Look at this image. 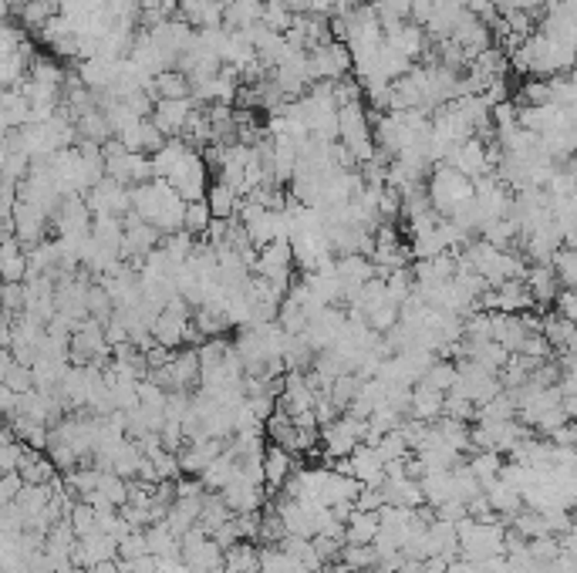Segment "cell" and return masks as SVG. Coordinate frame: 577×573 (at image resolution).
Listing matches in <instances>:
<instances>
[{
    "mask_svg": "<svg viewBox=\"0 0 577 573\" xmlns=\"http://www.w3.org/2000/svg\"><path fill=\"white\" fill-rule=\"evenodd\" d=\"M132 206L139 213L145 223H153L162 237L170 233H179L186 220V199L172 189L166 179H153L145 186H136L132 189Z\"/></svg>",
    "mask_w": 577,
    "mask_h": 573,
    "instance_id": "obj_1",
    "label": "cell"
},
{
    "mask_svg": "<svg viewBox=\"0 0 577 573\" xmlns=\"http://www.w3.org/2000/svg\"><path fill=\"white\" fill-rule=\"evenodd\" d=\"M429 199H433V210L439 213V216H446L450 220L452 213L459 210V206H466L469 199L476 196V186H473V179L469 176H463L459 169L446 166V162H439L433 172H429Z\"/></svg>",
    "mask_w": 577,
    "mask_h": 573,
    "instance_id": "obj_2",
    "label": "cell"
},
{
    "mask_svg": "<svg viewBox=\"0 0 577 573\" xmlns=\"http://www.w3.org/2000/svg\"><path fill=\"white\" fill-rule=\"evenodd\" d=\"M365 432H368V419H358L352 412H345L331 425L321 429V446H324V459L335 462V459H348L354 448L365 442Z\"/></svg>",
    "mask_w": 577,
    "mask_h": 573,
    "instance_id": "obj_3",
    "label": "cell"
},
{
    "mask_svg": "<svg viewBox=\"0 0 577 573\" xmlns=\"http://www.w3.org/2000/svg\"><path fill=\"white\" fill-rule=\"evenodd\" d=\"M294 247L291 239H274L270 247L257 250V260H254V273L257 277H267L270 283H277L284 291L294 287Z\"/></svg>",
    "mask_w": 577,
    "mask_h": 573,
    "instance_id": "obj_4",
    "label": "cell"
},
{
    "mask_svg": "<svg viewBox=\"0 0 577 573\" xmlns=\"http://www.w3.org/2000/svg\"><path fill=\"white\" fill-rule=\"evenodd\" d=\"M71 364H112V344L105 334V324L88 317L71 334Z\"/></svg>",
    "mask_w": 577,
    "mask_h": 573,
    "instance_id": "obj_5",
    "label": "cell"
},
{
    "mask_svg": "<svg viewBox=\"0 0 577 573\" xmlns=\"http://www.w3.org/2000/svg\"><path fill=\"white\" fill-rule=\"evenodd\" d=\"M308 65L314 82H341L354 71V57L345 41H331L308 51Z\"/></svg>",
    "mask_w": 577,
    "mask_h": 573,
    "instance_id": "obj_6",
    "label": "cell"
},
{
    "mask_svg": "<svg viewBox=\"0 0 577 573\" xmlns=\"http://www.w3.org/2000/svg\"><path fill=\"white\" fill-rule=\"evenodd\" d=\"M206 179H210V166L203 162V152L193 149V152H186V159L179 166L172 169V176L166 182H170L186 203H197V199H206V193H210V182Z\"/></svg>",
    "mask_w": 577,
    "mask_h": 573,
    "instance_id": "obj_7",
    "label": "cell"
},
{
    "mask_svg": "<svg viewBox=\"0 0 577 573\" xmlns=\"http://www.w3.org/2000/svg\"><path fill=\"white\" fill-rule=\"evenodd\" d=\"M92 226H95V213L88 206L85 196H65L61 206L55 213V230L61 239H78L85 243L92 237Z\"/></svg>",
    "mask_w": 577,
    "mask_h": 573,
    "instance_id": "obj_8",
    "label": "cell"
},
{
    "mask_svg": "<svg viewBox=\"0 0 577 573\" xmlns=\"http://www.w3.org/2000/svg\"><path fill=\"white\" fill-rule=\"evenodd\" d=\"M162 247V233L153 223H145L139 213L126 216V239H122V260H128L132 266H142V260L153 250Z\"/></svg>",
    "mask_w": 577,
    "mask_h": 573,
    "instance_id": "obj_9",
    "label": "cell"
},
{
    "mask_svg": "<svg viewBox=\"0 0 577 573\" xmlns=\"http://www.w3.org/2000/svg\"><path fill=\"white\" fill-rule=\"evenodd\" d=\"M85 199L95 216H122V220H126L128 213H136V206H132V189L122 186V182L109 179V176H105L92 193H85Z\"/></svg>",
    "mask_w": 577,
    "mask_h": 573,
    "instance_id": "obj_10",
    "label": "cell"
},
{
    "mask_svg": "<svg viewBox=\"0 0 577 573\" xmlns=\"http://www.w3.org/2000/svg\"><path fill=\"white\" fill-rule=\"evenodd\" d=\"M483 310H496V314H523V310H534V297L530 287L523 280H507V283H496L483 294Z\"/></svg>",
    "mask_w": 577,
    "mask_h": 573,
    "instance_id": "obj_11",
    "label": "cell"
},
{
    "mask_svg": "<svg viewBox=\"0 0 577 573\" xmlns=\"http://www.w3.org/2000/svg\"><path fill=\"white\" fill-rule=\"evenodd\" d=\"M335 273L341 280V294H345V308L354 297L362 294V287L379 277V266L372 256H335Z\"/></svg>",
    "mask_w": 577,
    "mask_h": 573,
    "instance_id": "obj_12",
    "label": "cell"
},
{
    "mask_svg": "<svg viewBox=\"0 0 577 573\" xmlns=\"http://www.w3.org/2000/svg\"><path fill=\"white\" fill-rule=\"evenodd\" d=\"M166 371H170V392H189L193 385H199V371H203V364H199V348H176L172 351V361L166 364Z\"/></svg>",
    "mask_w": 577,
    "mask_h": 573,
    "instance_id": "obj_13",
    "label": "cell"
},
{
    "mask_svg": "<svg viewBox=\"0 0 577 573\" xmlns=\"http://www.w3.org/2000/svg\"><path fill=\"white\" fill-rule=\"evenodd\" d=\"M220 496H223L226 506L233 509V517H240V513H257L270 492H267V486H257V482H250L247 475L237 473V479H233Z\"/></svg>",
    "mask_w": 577,
    "mask_h": 573,
    "instance_id": "obj_14",
    "label": "cell"
},
{
    "mask_svg": "<svg viewBox=\"0 0 577 573\" xmlns=\"http://www.w3.org/2000/svg\"><path fill=\"white\" fill-rule=\"evenodd\" d=\"M193 112H197V101L193 99H183V101L162 99V101H155L153 122L162 128V135H166V139H179Z\"/></svg>",
    "mask_w": 577,
    "mask_h": 573,
    "instance_id": "obj_15",
    "label": "cell"
},
{
    "mask_svg": "<svg viewBox=\"0 0 577 573\" xmlns=\"http://www.w3.org/2000/svg\"><path fill=\"white\" fill-rule=\"evenodd\" d=\"M0 273H4V283H24V280L31 277L28 247H24L14 233H4V247H0Z\"/></svg>",
    "mask_w": 577,
    "mask_h": 573,
    "instance_id": "obj_16",
    "label": "cell"
},
{
    "mask_svg": "<svg viewBox=\"0 0 577 573\" xmlns=\"http://www.w3.org/2000/svg\"><path fill=\"white\" fill-rule=\"evenodd\" d=\"M223 452H226V438H203V442H189V446H186L183 452H176V456H179V465H183L186 475H203Z\"/></svg>",
    "mask_w": 577,
    "mask_h": 573,
    "instance_id": "obj_17",
    "label": "cell"
},
{
    "mask_svg": "<svg viewBox=\"0 0 577 573\" xmlns=\"http://www.w3.org/2000/svg\"><path fill=\"white\" fill-rule=\"evenodd\" d=\"M523 283L530 287V297H534L537 308H550V304H557V297H561V280H557L554 264H534L527 270Z\"/></svg>",
    "mask_w": 577,
    "mask_h": 573,
    "instance_id": "obj_18",
    "label": "cell"
},
{
    "mask_svg": "<svg viewBox=\"0 0 577 573\" xmlns=\"http://www.w3.org/2000/svg\"><path fill=\"white\" fill-rule=\"evenodd\" d=\"M264 473H267V492L277 496L284 490V482L294 475V452L270 442L267 452H264Z\"/></svg>",
    "mask_w": 577,
    "mask_h": 573,
    "instance_id": "obj_19",
    "label": "cell"
},
{
    "mask_svg": "<svg viewBox=\"0 0 577 573\" xmlns=\"http://www.w3.org/2000/svg\"><path fill=\"white\" fill-rule=\"evenodd\" d=\"M118 68H122V61H109V57H92V61H82V82L85 88H92L95 95L101 91H112L115 82H118Z\"/></svg>",
    "mask_w": 577,
    "mask_h": 573,
    "instance_id": "obj_20",
    "label": "cell"
},
{
    "mask_svg": "<svg viewBox=\"0 0 577 573\" xmlns=\"http://www.w3.org/2000/svg\"><path fill=\"white\" fill-rule=\"evenodd\" d=\"M442 412H446V392H436L433 385L419 381V385L412 388V415H408V419L436 421L442 419Z\"/></svg>",
    "mask_w": 577,
    "mask_h": 573,
    "instance_id": "obj_21",
    "label": "cell"
},
{
    "mask_svg": "<svg viewBox=\"0 0 577 573\" xmlns=\"http://www.w3.org/2000/svg\"><path fill=\"white\" fill-rule=\"evenodd\" d=\"M0 385L14 388L17 395L34 392V368L17 361L11 348H4V354H0Z\"/></svg>",
    "mask_w": 577,
    "mask_h": 573,
    "instance_id": "obj_22",
    "label": "cell"
},
{
    "mask_svg": "<svg viewBox=\"0 0 577 573\" xmlns=\"http://www.w3.org/2000/svg\"><path fill=\"white\" fill-rule=\"evenodd\" d=\"M385 41L392 44V48H398L406 57H423L425 51H429V44H433V38H429V30L425 28H419V24H402L398 30H392V34H385Z\"/></svg>",
    "mask_w": 577,
    "mask_h": 573,
    "instance_id": "obj_23",
    "label": "cell"
},
{
    "mask_svg": "<svg viewBox=\"0 0 577 573\" xmlns=\"http://www.w3.org/2000/svg\"><path fill=\"white\" fill-rule=\"evenodd\" d=\"M153 99L162 101V99H172V101H183V99H193V82L189 74L179 68H170L162 74H155V84H153Z\"/></svg>",
    "mask_w": 577,
    "mask_h": 573,
    "instance_id": "obj_24",
    "label": "cell"
},
{
    "mask_svg": "<svg viewBox=\"0 0 577 573\" xmlns=\"http://www.w3.org/2000/svg\"><path fill=\"white\" fill-rule=\"evenodd\" d=\"M264 4L267 0H230L223 14V28L230 30H247L264 21Z\"/></svg>",
    "mask_w": 577,
    "mask_h": 573,
    "instance_id": "obj_25",
    "label": "cell"
},
{
    "mask_svg": "<svg viewBox=\"0 0 577 573\" xmlns=\"http://www.w3.org/2000/svg\"><path fill=\"white\" fill-rule=\"evenodd\" d=\"M544 337L550 341L554 351H574V341H577V321L564 317L561 310H550L544 317Z\"/></svg>",
    "mask_w": 577,
    "mask_h": 573,
    "instance_id": "obj_26",
    "label": "cell"
},
{
    "mask_svg": "<svg viewBox=\"0 0 577 573\" xmlns=\"http://www.w3.org/2000/svg\"><path fill=\"white\" fill-rule=\"evenodd\" d=\"M486 499H490L493 513L503 519H513L523 509V492H517L510 482H503V479H496V482L486 486Z\"/></svg>",
    "mask_w": 577,
    "mask_h": 573,
    "instance_id": "obj_27",
    "label": "cell"
},
{
    "mask_svg": "<svg viewBox=\"0 0 577 573\" xmlns=\"http://www.w3.org/2000/svg\"><path fill=\"white\" fill-rule=\"evenodd\" d=\"M379 560H381V553L375 550V543H368V546L348 543L345 546V553H341V560L338 563H331V567H338V570H345V573H368V570H379Z\"/></svg>",
    "mask_w": 577,
    "mask_h": 573,
    "instance_id": "obj_28",
    "label": "cell"
},
{
    "mask_svg": "<svg viewBox=\"0 0 577 573\" xmlns=\"http://www.w3.org/2000/svg\"><path fill=\"white\" fill-rule=\"evenodd\" d=\"M193 324L203 337H226V331H233V321L226 308L220 304H206V308H197L193 310Z\"/></svg>",
    "mask_w": 577,
    "mask_h": 573,
    "instance_id": "obj_29",
    "label": "cell"
},
{
    "mask_svg": "<svg viewBox=\"0 0 577 573\" xmlns=\"http://www.w3.org/2000/svg\"><path fill=\"white\" fill-rule=\"evenodd\" d=\"M314 361H318V348L310 344L308 334L287 337V348H284V364H287V371H310Z\"/></svg>",
    "mask_w": 577,
    "mask_h": 573,
    "instance_id": "obj_30",
    "label": "cell"
},
{
    "mask_svg": "<svg viewBox=\"0 0 577 573\" xmlns=\"http://www.w3.org/2000/svg\"><path fill=\"white\" fill-rule=\"evenodd\" d=\"M379 530H381L379 513L354 509V517L348 519V526H345V540H348V543H354V546H368V543H375Z\"/></svg>",
    "mask_w": 577,
    "mask_h": 573,
    "instance_id": "obj_31",
    "label": "cell"
},
{
    "mask_svg": "<svg viewBox=\"0 0 577 573\" xmlns=\"http://www.w3.org/2000/svg\"><path fill=\"white\" fill-rule=\"evenodd\" d=\"M223 570L226 573H254V570H260V550H257V543H250V540H240V543L230 546V550L223 553Z\"/></svg>",
    "mask_w": 577,
    "mask_h": 573,
    "instance_id": "obj_32",
    "label": "cell"
},
{
    "mask_svg": "<svg viewBox=\"0 0 577 573\" xmlns=\"http://www.w3.org/2000/svg\"><path fill=\"white\" fill-rule=\"evenodd\" d=\"M419 486H423V496L429 506H442L456 499V479H452V469L450 473H429L419 479Z\"/></svg>",
    "mask_w": 577,
    "mask_h": 573,
    "instance_id": "obj_33",
    "label": "cell"
},
{
    "mask_svg": "<svg viewBox=\"0 0 577 573\" xmlns=\"http://www.w3.org/2000/svg\"><path fill=\"white\" fill-rule=\"evenodd\" d=\"M240 193L233 189V186H226V182H213L210 186V193H206V203H210V210H213V216L216 220H233L237 216V210H240Z\"/></svg>",
    "mask_w": 577,
    "mask_h": 573,
    "instance_id": "obj_34",
    "label": "cell"
},
{
    "mask_svg": "<svg viewBox=\"0 0 577 573\" xmlns=\"http://www.w3.org/2000/svg\"><path fill=\"white\" fill-rule=\"evenodd\" d=\"M479 237L486 239V243H493V247H500V250L520 253V247H523V233H520V226H517V220H496V223L486 226Z\"/></svg>",
    "mask_w": 577,
    "mask_h": 573,
    "instance_id": "obj_35",
    "label": "cell"
},
{
    "mask_svg": "<svg viewBox=\"0 0 577 573\" xmlns=\"http://www.w3.org/2000/svg\"><path fill=\"white\" fill-rule=\"evenodd\" d=\"M237 473H240V462L233 459L230 452H223V456L213 462L210 469L199 475V479H203V486H206L210 492H223L226 486H230V482L237 479Z\"/></svg>",
    "mask_w": 577,
    "mask_h": 573,
    "instance_id": "obj_36",
    "label": "cell"
},
{
    "mask_svg": "<svg viewBox=\"0 0 577 573\" xmlns=\"http://www.w3.org/2000/svg\"><path fill=\"white\" fill-rule=\"evenodd\" d=\"M31 82L44 84V88H55V91H65L68 71L61 68L55 57H34V61H31Z\"/></svg>",
    "mask_w": 577,
    "mask_h": 573,
    "instance_id": "obj_37",
    "label": "cell"
},
{
    "mask_svg": "<svg viewBox=\"0 0 577 573\" xmlns=\"http://www.w3.org/2000/svg\"><path fill=\"white\" fill-rule=\"evenodd\" d=\"M142 465H145V448H142V442L128 438L126 446L118 448V456H115L112 473L126 475V479H136V475L142 473Z\"/></svg>",
    "mask_w": 577,
    "mask_h": 573,
    "instance_id": "obj_38",
    "label": "cell"
},
{
    "mask_svg": "<svg viewBox=\"0 0 577 573\" xmlns=\"http://www.w3.org/2000/svg\"><path fill=\"white\" fill-rule=\"evenodd\" d=\"M213 210L206 199H197V203H186V220H183V230L186 233H193V237H206L213 226Z\"/></svg>",
    "mask_w": 577,
    "mask_h": 573,
    "instance_id": "obj_39",
    "label": "cell"
},
{
    "mask_svg": "<svg viewBox=\"0 0 577 573\" xmlns=\"http://www.w3.org/2000/svg\"><path fill=\"white\" fill-rule=\"evenodd\" d=\"M425 385H433L436 392H446L450 395L452 388H456V381H459V364L456 361H450V358H439L429 371H425V378H423Z\"/></svg>",
    "mask_w": 577,
    "mask_h": 573,
    "instance_id": "obj_40",
    "label": "cell"
},
{
    "mask_svg": "<svg viewBox=\"0 0 577 573\" xmlns=\"http://www.w3.org/2000/svg\"><path fill=\"white\" fill-rule=\"evenodd\" d=\"M466 465H469V469H473V475L483 482V490H486L490 482H496V479H500V473H503L500 452H476V456H469V462H466Z\"/></svg>",
    "mask_w": 577,
    "mask_h": 573,
    "instance_id": "obj_41",
    "label": "cell"
},
{
    "mask_svg": "<svg viewBox=\"0 0 577 573\" xmlns=\"http://www.w3.org/2000/svg\"><path fill=\"white\" fill-rule=\"evenodd\" d=\"M71 526H74V533H78V540H85V536H92V533H99V509L92 503H85V499H78V503L71 506Z\"/></svg>",
    "mask_w": 577,
    "mask_h": 573,
    "instance_id": "obj_42",
    "label": "cell"
},
{
    "mask_svg": "<svg viewBox=\"0 0 577 573\" xmlns=\"http://www.w3.org/2000/svg\"><path fill=\"white\" fill-rule=\"evenodd\" d=\"M99 492H105V499L112 506H128V479L126 475L112 473V469H101L99 475Z\"/></svg>",
    "mask_w": 577,
    "mask_h": 573,
    "instance_id": "obj_43",
    "label": "cell"
},
{
    "mask_svg": "<svg viewBox=\"0 0 577 573\" xmlns=\"http://www.w3.org/2000/svg\"><path fill=\"white\" fill-rule=\"evenodd\" d=\"M297 14L284 4V0H267L264 4V24H267L270 30H277V34H287V30L294 28Z\"/></svg>",
    "mask_w": 577,
    "mask_h": 573,
    "instance_id": "obj_44",
    "label": "cell"
},
{
    "mask_svg": "<svg viewBox=\"0 0 577 573\" xmlns=\"http://www.w3.org/2000/svg\"><path fill=\"white\" fill-rule=\"evenodd\" d=\"M385 287H389V297H392L395 304L402 308L408 297L415 294V277H412V270H392L389 277H385Z\"/></svg>",
    "mask_w": 577,
    "mask_h": 573,
    "instance_id": "obj_45",
    "label": "cell"
},
{
    "mask_svg": "<svg viewBox=\"0 0 577 573\" xmlns=\"http://www.w3.org/2000/svg\"><path fill=\"white\" fill-rule=\"evenodd\" d=\"M442 415H450V419H456V421H469V419H476L479 415V408L466 398V395H456V392H450L446 395V412Z\"/></svg>",
    "mask_w": 577,
    "mask_h": 573,
    "instance_id": "obj_46",
    "label": "cell"
},
{
    "mask_svg": "<svg viewBox=\"0 0 577 573\" xmlns=\"http://www.w3.org/2000/svg\"><path fill=\"white\" fill-rule=\"evenodd\" d=\"M28 310V283H4V314Z\"/></svg>",
    "mask_w": 577,
    "mask_h": 573,
    "instance_id": "obj_47",
    "label": "cell"
},
{
    "mask_svg": "<svg viewBox=\"0 0 577 573\" xmlns=\"http://www.w3.org/2000/svg\"><path fill=\"white\" fill-rule=\"evenodd\" d=\"M523 101V109H534V105H550V82H527L517 91Z\"/></svg>",
    "mask_w": 577,
    "mask_h": 573,
    "instance_id": "obj_48",
    "label": "cell"
},
{
    "mask_svg": "<svg viewBox=\"0 0 577 573\" xmlns=\"http://www.w3.org/2000/svg\"><path fill=\"white\" fill-rule=\"evenodd\" d=\"M24 475L21 473H4V482H0V503H14L21 490H24Z\"/></svg>",
    "mask_w": 577,
    "mask_h": 573,
    "instance_id": "obj_49",
    "label": "cell"
},
{
    "mask_svg": "<svg viewBox=\"0 0 577 573\" xmlns=\"http://www.w3.org/2000/svg\"><path fill=\"white\" fill-rule=\"evenodd\" d=\"M433 11H436V0H412V24L425 28L433 21Z\"/></svg>",
    "mask_w": 577,
    "mask_h": 573,
    "instance_id": "obj_50",
    "label": "cell"
},
{
    "mask_svg": "<svg viewBox=\"0 0 577 573\" xmlns=\"http://www.w3.org/2000/svg\"><path fill=\"white\" fill-rule=\"evenodd\" d=\"M446 573H483V567H479L476 560H466V557H456L450 563V570Z\"/></svg>",
    "mask_w": 577,
    "mask_h": 573,
    "instance_id": "obj_51",
    "label": "cell"
},
{
    "mask_svg": "<svg viewBox=\"0 0 577 573\" xmlns=\"http://www.w3.org/2000/svg\"><path fill=\"white\" fill-rule=\"evenodd\" d=\"M284 4H287L294 14H310V4H314V0H284Z\"/></svg>",
    "mask_w": 577,
    "mask_h": 573,
    "instance_id": "obj_52",
    "label": "cell"
},
{
    "mask_svg": "<svg viewBox=\"0 0 577 573\" xmlns=\"http://www.w3.org/2000/svg\"><path fill=\"white\" fill-rule=\"evenodd\" d=\"M372 4H379V0H372Z\"/></svg>",
    "mask_w": 577,
    "mask_h": 573,
    "instance_id": "obj_53",
    "label": "cell"
}]
</instances>
